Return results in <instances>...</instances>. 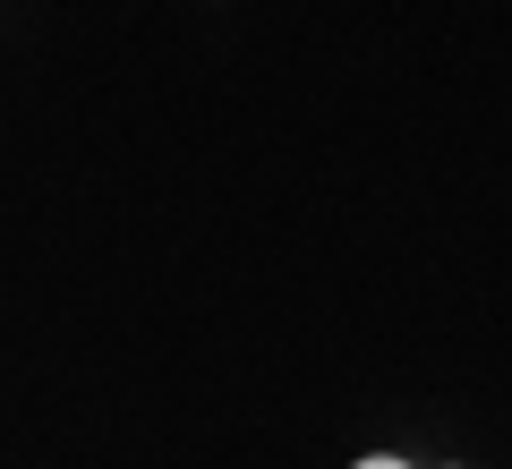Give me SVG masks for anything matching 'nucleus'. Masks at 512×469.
Segmentation results:
<instances>
[{
	"label": "nucleus",
	"mask_w": 512,
	"mask_h": 469,
	"mask_svg": "<svg viewBox=\"0 0 512 469\" xmlns=\"http://www.w3.org/2000/svg\"><path fill=\"white\" fill-rule=\"evenodd\" d=\"M350 469H419V461H402V452H359Z\"/></svg>",
	"instance_id": "f257e3e1"
}]
</instances>
